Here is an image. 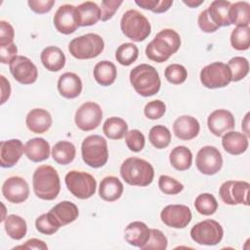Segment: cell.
Wrapping results in <instances>:
<instances>
[{"label":"cell","instance_id":"cell-1","mask_svg":"<svg viewBox=\"0 0 250 250\" xmlns=\"http://www.w3.org/2000/svg\"><path fill=\"white\" fill-rule=\"evenodd\" d=\"M181 46V37L177 31L165 28L159 31L146 48V57L156 62H164Z\"/></svg>","mask_w":250,"mask_h":250},{"label":"cell","instance_id":"cell-2","mask_svg":"<svg viewBox=\"0 0 250 250\" xmlns=\"http://www.w3.org/2000/svg\"><path fill=\"white\" fill-rule=\"evenodd\" d=\"M35 195L43 200H54L60 193L61 181L56 169L50 165L36 168L32 177Z\"/></svg>","mask_w":250,"mask_h":250},{"label":"cell","instance_id":"cell-3","mask_svg":"<svg viewBox=\"0 0 250 250\" xmlns=\"http://www.w3.org/2000/svg\"><path fill=\"white\" fill-rule=\"evenodd\" d=\"M120 175L128 185L146 187L152 183L154 170L148 161L139 157H129L121 164Z\"/></svg>","mask_w":250,"mask_h":250},{"label":"cell","instance_id":"cell-4","mask_svg":"<svg viewBox=\"0 0 250 250\" xmlns=\"http://www.w3.org/2000/svg\"><path fill=\"white\" fill-rule=\"evenodd\" d=\"M129 78L135 91L143 97H150L157 94L161 86L157 70L146 63L135 66L131 70Z\"/></svg>","mask_w":250,"mask_h":250},{"label":"cell","instance_id":"cell-5","mask_svg":"<svg viewBox=\"0 0 250 250\" xmlns=\"http://www.w3.org/2000/svg\"><path fill=\"white\" fill-rule=\"evenodd\" d=\"M120 28L126 37L135 42L144 41L151 31L148 20L137 10H128L123 14Z\"/></svg>","mask_w":250,"mask_h":250},{"label":"cell","instance_id":"cell-6","mask_svg":"<svg viewBox=\"0 0 250 250\" xmlns=\"http://www.w3.org/2000/svg\"><path fill=\"white\" fill-rule=\"evenodd\" d=\"M83 161L90 167H103L108 159L107 143L100 135H90L84 139L81 145Z\"/></svg>","mask_w":250,"mask_h":250},{"label":"cell","instance_id":"cell-7","mask_svg":"<svg viewBox=\"0 0 250 250\" xmlns=\"http://www.w3.org/2000/svg\"><path fill=\"white\" fill-rule=\"evenodd\" d=\"M104 48L102 36L96 33H87L73 38L68 45L72 57L78 60H89L98 57Z\"/></svg>","mask_w":250,"mask_h":250},{"label":"cell","instance_id":"cell-8","mask_svg":"<svg viewBox=\"0 0 250 250\" xmlns=\"http://www.w3.org/2000/svg\"><path fill=\"white\" fill-rule=\"evenodd\" d=\"M64 182L70 193L79 199L90 198L96 192L97 182L89 173L76 170L69 171L65 175Z\"/></svg>","mask_w":250,"mask_h":250},{"label":"cell","instance_id":"cell-9","mask_svg":"<svg viewBox=\"0 0 250 250\" xmlns=\"http://www.w3.org/2000/svg\"><path fill=\"white\" fill-rule=\"evenodd\" d=\"M224 236L222 226L215 220L207 219L196 225L190 229V237L193 241L201 245L214 246L221 242Z\"/></svg>","mask_w":250,"mask_h":250},{"label":"cell","instance_id":"cell-10","mask_svg":"<svg viewBox=\"0 0 250 250\" xmlns=\"http://www.w3.org/2000/svg\"><path fill=\"white\" fill-rule=\"evenodd\" d=\"M200 82L208 89L224 88L231 82L228 64L222 62H211L200 71Z\"/></svg>","mask_w":250,"mask_h":250},{"label":"cell","instance_id":"cell-11","mask_svg":"<svg viewBox=\"0 0 250 250\" xmlns=\"http://www.w3.org/2000/svg\"><path fill=\"white\" fill-rule=\"evenodd\" d=\"M250 185L245 181H227L219 189L221 199L228 205L243 204L248 206Z\"/></svg>","mask_w":250,"mask_h":250},{"label":"cell","instance_id":"cell-12","mask_svg":"<svg viewBox=\"0 0 250 250\" xmlns=\"http://www.w3.org/2000/svg\"><path fill=\"white\" fill-rule=\"evenodd\" d=\"M103 119L101 106L94 102H86L81 104L75 112L74 120L76 126L82 131H92L96 129Z\"/></svg>","mask_w":250,"mask_h":250},{"label":"cell","instance_id":"cell-13","mask_svg":"<svg viewBox=\"0 0 250 250\" xmlns=\"http://www.w3.org/2000/svg\"><path fill=\"white\" fill-rule=\"evenodd\" d=\"M195 165L198 171L204 175H215L223 166V157L219 149L212 146L201 147L195 158Z\"/></svg>","mask_w":250,"mask_h":250},{"label":"cell","instance_id":"cell-14","mask_svg":"<svg viewBox=\"0 0 250 250\" xmlns=\"http://www.w3.org/2000/svg\"><path fill=\"white\" fill-rule=\"evenodd\" d=\"M10 72L21 84H33L38 77L36 65L24 56H17L10 63Z\"/></svg>","mask_w":250,"mask_h":250},{"label":"cell","instance_id":"cell-15","mask_svg":"<svg viewBox=\"0 0 250 250\" xmlns=\"http://www.w3.org/2000/svg\"><path fill=\"white\" fill-rule=\"evenodd\" d=\"M190 209L183 204H171L163 208L160 214L161 221L168 227L184 229L191 221Z\"/></svg>","mask_w":250,"mask_h":250},{"label":"cell","instance_id":"cell-16","mask_svg":"<svg viewBox=\"0 0 250 250\" xmlns=\"http://www.w3.org/2000/svg\"><path fill=\"white\" fill-rule=\"evenodd\" d=\"M54 25L60 33L71 34L79 26L76 7L70 4H64L58 8L54 16Z\"/></svg>","mask_w":250,"mask_h":250},{"label":"cell","instance_id":"cell-17","mask_svg":"<svg viewBox=\"0 0 250 250\" xmlns=\"http://www.w3.org/2000/svg\"><path fill=\"white\" fill-rule=\"evenodd\" d=\"M4 197L11 203H21L29 196V187L26 181L19 176L8 178L2 186Z\"/></svg>","mask_w":250,"mask_h":250},{"label":"cell","instance_id":"cell-18","mask_svg":"<svg viewBox=\"0 0 250 250\" xmlns=\"http://www.w3.org/2000/svg\"><path fill=\"white\" fill-rule=\"evenodd\" d=\"M207 125L213 135L221 137L234 128L235 121L230 111L227 109H216L208 116Z\"/></svg>","mask_w":250,"mask_h":250},{"label":"cell","instance_id":"cell-19","mask_svg":"<svg viewBox=\"0 0 250 250\" xmlns=\"http://www.w3.org/2000/svg\"><path fill=\"white\" fill-rule=\"evenodd\" d=\"M48 215L53 223L61 228L74 222L79 215L78 207L70 201H62L55 205L49 212Z\"/></svg>","mask_w":250,"mask_h":250},{"label":"cell","instance_id":"cell-20","mask_svg":"<svg viewBox=\"0 0 250 250\" xmlns=\"http://www.w3.org/2000/svg\"><path fill=\"white\" fill-rule=\"evenodd\" d=\"M24 146L18 139L2 141L0 143V165L3 168H11L21 159Z\"/></svg>","mask_w":250,"mask_h":250},{"label":"cell","instance_id":"cell-21","mask_svg":"<svg viewBox=\"0 0 250 250\" xmlns=\"http://www.w3.org/2000/svg\"><path fill=\"white\" fill-rule=\"evenodd\" d=\"M200 130L199 122L190 115H182L178 117L173 124V131L177 138L183 141L194 139Z\"/></svg>","mask_w":250,"mask_h":250},{"label":"cell","instance_id":"cell-22","mask_svg":"<svg viewBox=\"0 0 250 250\" xmlns=\"http://www.w3.org/2000/svg\"><path fill=\"white\" fill-rule=\"evenodd\" d=\"M26 127L35 134H43L47 132L52 125L51 114L43 108L31 109L25 118Z\"/></svg>","mask_w":250,"mask_h":250},{"label":"cell","instance_id":"cell-23","mask_svg":"<svg viewBox=\"0 0 250 250\" xmlns=\"http://www.w3.org/2000/svg\"><path fill=\"white\" fill-rule=\"evenodd\" d=\"M58 90L63 98L74 99L82 92V81L77 74L65 72L58 80Z\"/></svg>","mask_w":250,"mask_h":250},{"label":"cell","instance_id":"cell-24","mask_svg":"<svg viewBox=\"0 0 250 250\" xmlns=\"http://www.w3.org/2000/svg\"><path fill=\"white\" fill-rule=\"evenodd\" d=\"M124 238L130 245L141 249L149 238V229L143 222H132L125 229Z\"/></svg>","mask_w":250,"mask_h":250},{"label":"cell","instance_id":"cell-25","mask_svg":"<svg viewBox=\"0 0 250 250\" xmlns=\"http://www.w3.org/2000/svg\"><path fill=\"white\" fill-rule=\"evenodd\" d=\"M25 156L32 162H41L50 156V145L43 138H33L24 145Z\"/></svg>","mask_w":250,"mask_h":250},{"label":"cell","instance_id":"cell-26","mask_svg":"<svg viewBox=\"0 0 250 250\" xmlns=\"http://www.w3.org/2000/svg\"><path fill=\"white\" fill-rule=\"evenodd\" d=\"M222 146L228 153L238 155L246 151L248 147V138L240 132L229 131L223 135Z\"/></svg>","mask_w":250,"mask_h":250},{"label":"cell","instance_id":"cell-27","mask_svg":"<svg viewBox=\"0 0 250 250\" xmlns=\"http://www.w3.org/2000/svg\"><path fill=\"white\" fill-rule=\"evenodd\" d=\"M123 184L114 176H107L104 178L100 184L99 195L104 201L112 202L120 198L123 193Z\"/></svg>","mask_w":250,"mask_h":250},{"label":"cell","instance_id":"cell-28","mask_svg":"<svg viewBox=\"0 0 250 250\" xmlns=\"http://www.w3.org/2000/svg\"><path fill=\"white\" fill-rule=\"evenodd\" d=\"M79 26H90L101 20V8L97 3L86 1L76 7Z\"/></svg>","mask_w":250,"mask_h":250},{"label":"cell","instance_id":"cell-29","mask_svg":"<svg viewBox=\"0 0 250 250\" xmlns=\"http://www.w3.org/2000/svg\"><path fill=\"white\" fill-rule=\"evenodd\" d=\"M41 62L49 71H59L65 64V56L63 52L56 46L46 47L40 55Z\"/></svg>","mask_w":250,"mask_h":250},{"label":"cell","instance_id":"cell-30","mask_svg":"<svg viewBox=\"0 0 250 250\" xmlns=\"http://www.w3.org/2000/svg\"><path fill=\"white\" fill-rule=\"evenodd\" d=\"M231 3L226 0H215L207 8V12L213 21V22L218 26H229L230 25L229 21V8Z\"/></svg>","mask_w":250,"mask_h":250},{"label":"cell","instance_id":"cell-31","mask_svg":"<svg viewBox=\"0 0 250 250\" xmlns=\"http://www.w3.org/2000/svg\"><path fill=\"white\" fill-rule=\"evenodd\" d=\"M94 78L102 86L111 85L117 76L116 66L109 61H101L94 67Z\"/></svg>","mask_w":250,"mask_h":250},{"label":"cell","instance_id":"cell-32","mask_svg":"<svg viewBox=\"0 0 250 250\" xmlns=\"http://www.w3.org/2000/svg\"><path fill=\"white\" fill-rule=\"evenodd\" d=\"M76 154L74 145L68 141H60L52 148L53 159L61 165H67L71 163Z\"/></svg>","mask_w":250,"mask_h":250},{"label":"cell","instance_id":"cell-33","mask_svg":"<svg viewBox=\"0 0 250 250\" xmlns=\"http://www.w3.org/2000/svg\"><path fill=\"white\" fill-rule=\"evenodd\" d=\"M169 160L171 165L178 171H186L190 168L192 163V153L185 146H178L170 152Z\"/></svg>","mask_w":250,"mask_h":250},{"label":"cell","instance_id":"cell-34","mask_svg":"<svg viewBox=\"0 0 250 250\" xmlns=\"http://www.w3.org/2000/svg\"><path fill=\"white\" fill-rule=\"evenodd\" d=\"M229 21L236 26H249L250 4L246 1H238L230 5Z\"/></svg>","mask_w":250,"mask_h":250},{"label":"cell","instance_id":"cell-35","mask_svg":"<svg viewBox=\"0 0 250 250\" xmlns=\"http://www.w3.org/2000/svg\"><path fill=\"white\" fill-rule=\"evenodd\" d=\"M103 131L110 140H121L128 132V124L124 119L112 116L104 121Z\"/></svg>","mask_w":250,"mask_h":250},{"label":"cell","instance_id":"cell-36","mask_svg":"<svg viewBox=\"0 0 250 250\" xmlns=\"http://www.w3.org/2000/svg\"><path fill=\"white\" fill-rule=\"evenodd\" d=\"M4 228L7 234L15 240H21L23 238L27 231L25 221L21 217L15 214L8 215L5 218Z\"/></svg>","mask_w":250,"mask_h":250},{"label":"cell","instance_id":"cell-37","mask_svg":"<svg viewBox=\"0 0 250 250\" xmlns=\"http://www.w3.org/2000/svg\"><path fill=\"white\" fill-rule=\"evenodd\" d=\"M148 140L154 147L162 149L170 145L171 133L167 127L163 125H155L149 130Z\"/></svg>","mask_w":250,"mask_h":250},{"label":"cell","instance_id":"cell-38","mask_svg":"<svg viewBox=\"0 0 250 250\" xmlns=\"http://www.w3.org/2000/svg\"><path fill=\"white\" fill-rule=\"evenodd\" d=\"M139 56V49L133 43L121 44L115 52V59L121 64L128 66L132 64Z\"/></svg>","mask_w":250,"mask_h":250},{"label":"cell","instance_id":"cell-39","mask_svg":"<svg viewBox=\"0 0 250 250\" xmlns=\"http://www.w3.org/2000/svg\"><path fill=\"white\" fill-rule=\"evenodd\" d=\"M194 207L199 214L210 216L217 211L218 202L213 194L205 192L197 195L194 201Z\"/></svg>","mask_w":250,"mask_h":250},{"label":"cell","instance_id":"cell-40","mask_svg":"<svg viewBox=\"0 0 250 250\" xmlns=\"http://www.w3.org/2000/svg\"><path fill=\"white\" fill-rule=\"evenodd\" d=\"M230 44L238 51L248 50L250 47V27L236 26L230 34Z\"/></svg>","mask_w":250,"mask_h":250},{"label":"cell","instance_id":"cell-41","mask_svg":"<svg viewBox=\"0 0 250 250\" xmlns=\"http://www.w3.org/2000/svg\"><path fill=\"white\" fill-rule=\"evenodd\" d=\"M228 66L230 71L231 81L237 82L243 79L249 72V62L248 60L243 57H233L229 62Z\"/></svg>","mask_w":250,"mask_h":250},{"label":"cell","instance_id":"cell-42","mask_svg":"<svg viewBox=\"0 0 250 250\" xmlns=\"http://www.w3.org/2000/svg\"><path fill=\"white\" fill-rule=\"evenodd\" d=\"M168 245L167 237L157 229H149V238L141 250H165Z\"/></svg>","mask_w":250,"mask_h":250},{"label":"cell","instance_id":"cell-43","mask_svg":"<svg viewBox=\"0 0 250 250\" xmlns=\"http://www.w3.org/2000/svg\"><path fill=\"white\" fill-rule=\"evenodd\" d=\"M165 78L168 82L174 85H179L184 83L188 77V71L186 67L182 64L172 63L169 64L164 71Z\"/></svg>","mask_w":250,"mask_h":250},{"label":"cell","instance_id":"cell-44","mask_svg":"<svg viewBox=\"0 0 250 250\" xmlns=\"http://www.w3.org/2000/svg\"><path fill=\"white\" fill-rule=\"evenodd\" d=\"M158 187H159V189L164 194H168V195L178 194L184 189L183 184H181L176 179L167 175H161L159 177Z\"/></svg>","mask_w":250,"mask_h":250},{"label":"cell","instance_id":"cell-45","mask_svg":"<svg viewBox=\"0 0 250 250\" xmlns=\"http://www.w3.org/2000/svg\"><path fill=\"white\" fill-rule=\"evenodd\" d=\"M125 143L130 150L134 152H139L145 147L146 139L144 134L140 130L133 129L126 133Z\"/></svg>","mask_w":250,"mask_h":250},{"label":"cell","instance_id":"cell-46","mask_svg":"<svg viewBox=\"0 0 250 250\" xmlns=\"http://www.w3.org/2000/svg\"><path fill=\"white\" fill-rule=\"evenodd\" d=\"M135 3L143 9L149 10L153 13L167 12L173 4L172 0H136Z\"/></svg>","mask_w":250,"mask_h":250},{"label":"cell","instance_id":"cell-47","mask_svg":"<svg viewBox=\"0 0 250 250\" xmlns=\"http://www.w3.org/2000/svg\"><path fill=\"white\" fill-rule=\"evenodd\" d=\"M166 111V105L164 102L160 100H154L148 102L144 109L145 115L151 120H156L161 118Z\"/></svg>","mask_w":250,"mask_h":250},{"label":"cell","instance_id":"cell-48","mask_svg":"<svg viewBox=\"0 0 250 250\" xmlns=\"http://www.w3.org/2000/svg\"><path fill=\"white\" fill-rule=\"evenodd\" d=\"M35 227L36 229L43 233V234H47V235H51L54 234L55 232H57L59 230V227H57L53 221L50 219L48 213L42 214L40 215L36 221H35Z\"/></svg>","mask_w":250,"mask_h":250},{"label":"cell","instance_id":"cell-49","mask_svg":"<svg viewBox=\"0 0 250 250\" xmlns=\"http://www.w3.org/2000/svg\"><path fill=\"white\" fill-rule=\"evenodd\" d=\"M123 1L119 0H103L101 4V20L106 21L113 17Z\"/></svg>","mask_w":250,"mask_h":250},{"label":"cell","instance_id":"cell-50","mask_svg":"<svg viewBox=\"0 0 250 250\" xmlns=\"http://www.w3.org/2000/svg\"><path fill=\"white\" fill-rule=\"evenodd\" d=\"M15 30L14 27L6 21H0V46L14 43Z\"/></svg>","mask_w":250,"mask_h":250},{"label":"cell","instance_id":"cell-51","mask_svg":"<svg viewBox=\"0 0 250 250\" xmlns=\"http://www.w3.org/2000/svg\"><path fill=\"white\" fill-rule=\"evenodd\" d=\"M197 22H198V25L200 27V29L206 33H212V32H215L219 27L213 22V21L211 20L208 12H207V9L202 11L199 16H198V19H197Z\"/></svg>","mask_w":250,"mask_h":250},{"label":"cell","instance_id":"cell-52","mask_svg":"<svg viewBox=\"0 0 250 250\" xmlns=\"http://www.w3.org/2000/svg\"><path fill=\"white\" fill-rule=\"evenodd\" d=\"M30 10L36 14H45L51 11L55 4L54 0H29L27 2Z\"/></svg>","mask_w":250,"mask_h":250},{"label":"cell","instance_id":"cell-53","mask_svg":"<svg viewBox=\"0 0 250 250\" xmlns=\"http://www.w3.org/2000/svg\"><path fill=\"white\" fill-rule=\"evenodd\" d=\"M18 54V48L15 43L0 46V61L2 63H10Z\"/></svg>","mask_w":250,"mask_h":250},{"label":"cell","instance_id":"cell-54","mask_svg":"<svg viewBox=\"0 0 250 250\" xmlns=\"http://www.w3.org/2000/svg\"><path fill=\"white\" fill-rule=\"evenodd\" d=\"M13 249H41V250H47L48 246L43 240H40V239H37V238H30V239L26 240L24 244L16 246Z\"/></svg>","mask_w":250,"mask_h":250},{"label":"cell","instance_id":"cell-55","mask_svg":"<svg viewBox=\"0 0 250 250\" xmlns=\"http://www.w3.org/2000/svg\"><path fill=\"white\" fill-rule=\"evenodd\" d=\"M1 78V104H5L6 101L10 98L11 95V85L10 82L6 79L4 75L0 76Z\"/></svg>","mask_w":250,"mask_h":250},{"label":"cell","instance_id":"cell-56","mask_svg":"<svg viewBox=\"0 0 250 250\" xmlns=\"http://www.w3.org/2000/svg\"><path fill=\"white\" fill-rule=\"evenodd\" d=\"M183 2L186 5H188V7H190V8H195V7L199 6V5H201L204 1L203 0H199V1H196V0H188V1H186V0H184Z\"/></svg>","mask_w":250,"mask_h":250},{"label":"cell","instance_id":"cell-57","mask_svg":"<svg viewBox=\"0 0 250 250\" xmlns=\"http://www.w3.org/2000/svg\"><path fill=\"white\" fill-rule=\"evenodd\" d=\"M249 124V113H247L246 115H245V118H244V120L242 121V129L244 130V132L246 133V136H249L250 135V133H249V128H248V125Z\"/></svg>","mask_w":250,"mask_h":250}]
</instances>
